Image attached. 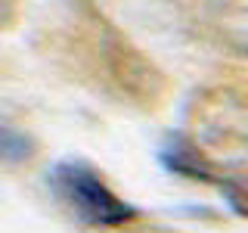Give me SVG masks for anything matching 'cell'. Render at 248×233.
<instances>
[{
    "mask_svg": "<svg viewBox=\"0 0 248 233\" xmlns=\"http://www.w3.org/2000/svg\"><path fill=\"white\" fill-rule=\"evenodd\" d=\"M186 134L208 152L248 150V84L220 81L199 87L186 106Z\"/></svg>",
    "mask_w": 248,
    "mask_h": 233,
    "instance_id": "obj_2",
    "label": "cell"
},
{
    "mask_svg": "<svg viewBox=\"0 0 248 233\" xmlns=\"http://www.w3.org/2000/svg\"><path fill=\"white\" fill-rule=\"evenodd\" d=\"M37 155H41L37 137L10 121L6 115H0V162L3 165H28Z\"/></svg>",
    "mask_w": 248,
    "mask_h": 233,
    "instance_id": "obj_6",
    "label": "cell"
},
{
    "mask_svg": "<svg viewBox=\"0 0 248 233\" xmlns=\"http://www.w3.org/2000/svg\"><path fill=\"white\" fill-rule=\"evenodd\" d=\"M50 183L56 190L59 202L87 227L115 230V227H127L140 217L137 208L130 202H124L112 190V183L81 159H68L53 165Z\"/></svg>",
    "mask_w": 248,
    "mask_h": 233,
    "instance_id": "obj_3",
    "label": "cell"
},
{
    "mask_svg": "<svg viewBox=\"0 0 248 233\" xmlns=\"http://www.w3.org/2000/svg\"><path fill=\"white\" fill-rule=\"evenodd\" d=\"M81 16L87 56L96 75L103 78V84L137 109H158L168 100L170 81L155 66V59L146 56L121 28H115L87 0H81Z\"/></svg>",
    "mask_w": 248,
    "mask_h": 233,
    "instance_id": "obj_1",
    "label": "cell"
},
{
    "mask_svg": "<svg viewBox=\"0 0 248 233\" xmlns=\"http://www.w3.org/2000/svg\"><path fill=\"white\" fill-rule=\"evenodd\" d=\"M214 186L220 190L230 212L248 221V171H223Z\"/></svg>",
    "mask_w": 248,
    "mask_h": 233,
    "instance_id": "obj_7",
    "label": "cell"
},
{
    "mask_svg": "<svg viewBox=\"0 0 248 233\" xmlns=\"http://www.w3.org/2000/svg\"><path fill=\"white\" fill-rule=\"evenodd\" d=\"M158 155H161V165H165L168 171L186 177V181H196V183L214 186L217 181H220V174H223V165L208 150H202L189 134L168 137Z\"/></svg>",
    "mask_w": 248,
    "mask_h": 233,
    "instance_id": "obj_5",
    "label": "cell"
},
{
    "mask_svg": "<svg viewBox=\"0 0 248 233\" xmlns=\"http://www.w3.org/2000/svg\"><path fill=\"white\" fill-rule=\"evenodd\" d=\"M19 13H22V0H0V31L13 28L19 22Z\"/></svg>",
    "mask_w": 248,
    "mask_h": 233,
    "instance_id": "obj_8",
    "label": "cell"
},
{
    "mask_svg": "<svg viewBox=\"0 0 248 233\" xmlns=\"http://www.w3.org/2000/svg\"><path fill=\"white\" fill-rule=\"evenodd\" d=\"M205 34L214 47L248 59V0H208Z\"/></svg>",
    "mask_w": 248,
    "mask_h": 233,
    "instance_id": "obj_4",
    "label": "cell"
}]
</instances>
